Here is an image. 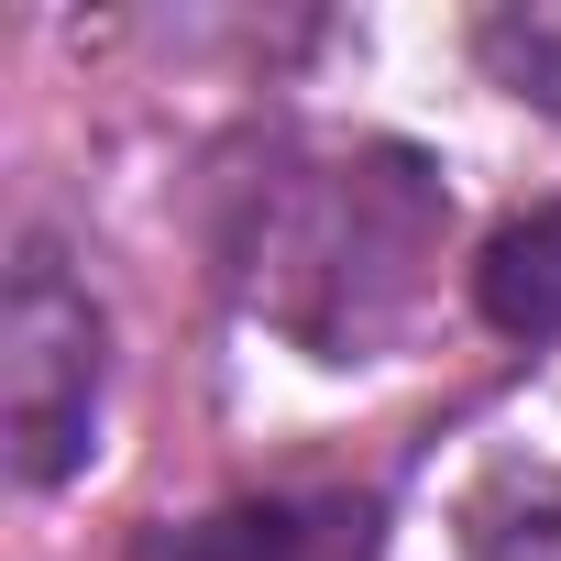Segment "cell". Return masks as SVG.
I'll return each mask as SVG.
<instances>
[{
	"mask_svg": "<svg viewBox=\"0 0 561 561\" xmlns=\"http://www.w3.org/2000/svg\"><path fill=\"white\" fill-rule=\"evenodd\" d=\"M89 419H100V309L45 242H23L12 298H0V440H12V484H67L89 462Z\"/></svg>",
	"mask_w": 561,
	"mask_h": 561,
	"instance_id": "6da1fadb",
	"label": "cell"
},
{
	"mask_svg": "<svg viewBox=\"0 0 561 561\" xmlns=\"http://www.w3.org/2000/svg\"><path fill=\"white\" fill-rule=\"evenodd\" d=\"M473 298L506 342H561V209H528V220H506L484 242Z\"/></svg>",
	"mask_w": 561,
	"mask_h": 561,
	"instance_id": "7a4b0ae2",
	"label": "cell"
},
{
	"mask_svg": "<svg viewBox=\"0 0 561 561\" xmlns=\"http://www.w3.org/2000/svg\"><path fill=\"white\" fill-rule=\"evenodd\" d=\"M473 45H484V67H495L517 100H528V89L561 100V12H495Z\"/></svg>",
	"mask_w": 561,
	"mask_h": 561,
	"instance_id": "3957f363",
	"label": "cell"
},
{
	"mask_svg": "<svg viewBox=\"0 0 561 561\" xmlns=\"http://www.w3.org/2000/svg\"><path fill=\"white\" fill-rule=\"evenodd\" d=\"M495 561H561V495H539V517H528V539L506 528V539H495Z\"/></svg>",
	"mask_w": 561,
	"mask_h": 561,
	"instance_id": "277c9868",
	"label": "cell"
}]
</instances>
